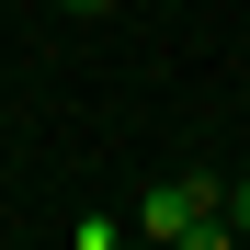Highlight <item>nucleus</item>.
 Listing matches in <instances>:
<instances>
[{
  "label": "nucleus",
  "mask_w": 250,
  "mask_h": 250,
  "mask_svg": "<svg viewBox=\"0 0 250 250\" xmlns=\"http://www.w3.org/2000/svg\"><path fill=\"white\" fill-rule=\"evenodd\" d=\"M57 12H114V0H57Z\"/></svg>",
  "instance_id": "nucleus-3"
},
{
  "label": "nucleus",
  "mask_w": 250,
  "mask_h": 250,
  "mask_svg": "<svg viewBox=\"0 0 250 250\" xmlns=\"http://www.w3.org/2000/svg\"><path fill=\"white\" fill-rule=\"evenodd\" d=\"M137 228H148V239H171V250H216V239H228V182H205V171L159 182V193L137 205Z\"/></svg>",
  "instance_id": "nucleus-1"
},
{
  "label": "nucleus",
  "mask_w": 250,
  "mask_h": 250,
  "mask_svg": "<svg viewBox=\"0 0 250 250\" xmlns=\"http://www.w3.org/2000/svg\"><path fill=\"white\" fill-rule=\"evenodd\" d=\"M228 239H250V182H228Z\"/></svg>",
  "instance_id": "nucleus-2"
}]
</instances>
